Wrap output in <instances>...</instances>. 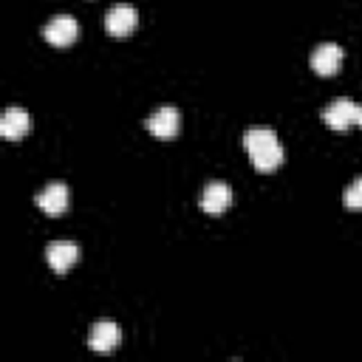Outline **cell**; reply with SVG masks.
<instances>
[{"label":"cell","mask_w":362,"mask_h":362,"mask_svg":"<svg viewBox=\"0 0 362 362\" xmlns=\"http://www.w3.org/2000/svg\"><path fill=\"white\" fill-rule=\"evenodd\" d=\"M243 147L252 156L255 170H260V173H269L283 164V144L272 127H263V124L249 127L243 133Z\"/></svg>","instance_id":"obj_1"},{"label":"cell","mask_w":362,"mask_h":362,"mask_svg":"<svg viewBox=\"0 0 362 362\" xmlns=\"http://www.w3.org/2000/svg\"><path fill=\"white\" fill-rule=\"evenodd\" d=\"M359 119V105L348 96H337L322 107V122L334 130H348Z\"/></svg>","instance_id":"obj_2"},{"label":"cell","mask_w":362,"mask_h":362,"mask_svg":"<svg viewBox=\"0 0 362 362\" xmlns=\"http://www.w3.org/2000/svg\"><path fill=\"white\" fill-rule=\"evenodd\" d=\"M79 34V23L71 14H54L45 25H42V37L51 45H71Z\"/></svg>","instance_id":"obj_3"},{"label":"cell","mask_w":362,"mask_h":362,"mask_svg":"<svg viewBox=\"0 0 362 362\" xmlns=\"http://www.w3.org/2000/svg\"><path fill=\"white\" fill-rule=\"evenodd\" d=\"M178 124H181V116L173 105H161L147 116V130L156 139H173L178 133Z\"/></svg>","instance_id":"obj_4"},{"label":"cell","mask_w":362,"mask_h":362,"mask_svg":"<svg viewBox=\"0 0 362 362\" xmlns=\"http://www.w3.org/2000/svg\"><path fill=\"white\" fill-rule=\"evenodd\" d=\"M136 20H139V14H136V8L130 3H116L105 14V28L113 37H127L136 28Z\"/></svg>","instance_id":"obj_5"},{"label":"cell","mask_w":362,"mask_h":362,"mask_svg":"<svg viewBox=\"0 0 362 362\" xmlns=\"http://www.w3.org/2000/svg\"><path fill=\"white\" fill-rule=\"evenodd\" d=\"M28 130H31V116H28L25 107L11 105V107L3 110V116H0V136H3V139L17 141V139H23Z\"/></svg>","instance_id":"obj_6"},{"label":"cell","mask_w":362,"mask_h":362,"mask_svg":"<svg viewBox=\"0 0 362 362\" xmlns=\"http://www.w3.org/2000/svg\"><path fill=\"white\" fill-rule=\"evenodd\" d=\"M198 204H201L204 212L218 215V212L229 209V204H232V187H229L226 181H209V184L201 189Z\"/></svg>","instance_id":"obj_7"},{"label":"cell","mask_w":362,"mask_h":362,"mask_svg":"<svg viewBox=\"0 0 362 362\" xmlns=\"http://www.w3.org/2000/svg\"><path fill=\"white\" fill-rule=\"evenodd\" d=\"M68 198H71L68 187H65L62 181H51V184H45V187L37 192V206H40L45 215H62V212L68 209Z\"/></svg>","instance_id":"obj_8"},{"label":"cell","mask_w":362,"mask_h":362,"mask_svg":"<svg viewBox=\"0 0 362 362\" xmlns=\"http://www.w3.org/2000/svg\"><path fill=\"white\" fill-rule=\"evenodd\" d=\"M76 257H79V246L74 243V240H51L48 246H45V260H48V266L54 269V272H68L74 263H76Z\"/></svg>","instance_id":"obj_9"},{"label":"cell","mask_w":362,"mask_h":362,"mask_svg":"<svg viewBox=\"0 0 362 362\" xmlns=\"http://www.w3.org/2000/svg\"><path fill=\"white\" fill-rule=\"evenodd\" d=\"M119 342H122V328H119L116 322H107V320L96 322V325L90 328V334H88V345H90V351H96V354H107V351H113Z\"/></svg>","instance_id":"obj_10"},{"label":"cell","mask_w":362,"mask_h":362,"mask_svg":"<svg viewBox=\"0 0 362 362\" xmlns=\"http://www.w3.org/2000/svg\"><path fill=\"white\" fill-rule=\"evenodd\" d=\"M342 62V48L337 42H320L314 51H311V68L320 74V76H331L337 74Z\"/></svg>","instance_id":"obj_11"},{"label":"cell","mask_w":362,"mask_h":362,"mask_svg":"<svg viewBox=\"0 0 362 362\" xmlns=\"http://www.w3.org/2000/svg\"><path fill=\"white\" fill-rule=\"evenodd\" d=\"M342 201H345L348 209H362V178H354V181L345 187Z\"/></svg>","instance_id":"obj_12"},{"label":"cell","mask_w":362,"mask_h":362,"mask_svg":"<svg viewBox=\"0 0 362 362\" xmlns=\"http://www.w3.org/2000/svg\"><path fill=\"white\" fill-rule=\"evenodd\" d=\"M356 124H362V105H359V119H356Z\"/></svg>","instance_id":"obj_13"}]
</instances>
